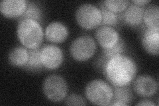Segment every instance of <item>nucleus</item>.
<instances>
[{"mask_svg":"<svg viewBox=\"0 0 159 106\" xmlns=\"http://www.w3.org/2000/svg\"><path fill=\"white\" fill-rule=\"evenodd\" d=\"M103 71L113 86L129 85L137 72L136 62L132 58L119 54L107 60L103 66Z\"/></svg>","mask_w":159,"mask_h":106,"instance_id":"nucleus-1","label":"nucleus"},{"mask_svg":"<svg viewBox=\"0 0 159 106\" xmlns=\"http://www.w3.org/2000/svg\"><path fill=\"white\" fill-rule=\"evenodd\" d=\"M17 33L19 41L27 49L39 48L43 41L44 32L41 25L33 19L19 21Z\"/></svg>","mask_w":159,"mask_h":106,"instance_id":"nucleus-2","label":"nucleus"},{"mask_svg":"<svg viewBox=\"0 0 159 106\" xmlns=\"http://www.w3.org/2000/svg\"><path fill=\"white\" fill-rule=\"evenodd\" d=\"M86 98L94 105H109L113 97V88L102 80L96 79L89 82L85 88Z\"/></svg>","mask_w":159,"mask_h":106,"instance_id":"nucleus-3","label":"nucleus"},{"mask_svg":"<svg viewBox=\"0 0 159 106\" xmlns=\"http://www.w3.org/2000/svg\"><path fill=\"white\" fill-rule=\"evenodd\" d=\"M43 93L52 102H60L66 97L67 82L61 76L53 74L47 77L43 85Z\"/></svg>","mask_w":159,"mask_h":106,"instance_id":"nucleus-4","label":"nucleus"},{"mask_svg":"<svg viewBox=\"0 0 159 106\" xmlns=\"http://www.w3.org/2000/svg\"><path fill=\"white\" fill-rule=\"evenodd\" d=\"M78 24L85 29H93L102 24V16L100 9L91 3H84L76 12Z\"/></svg>","mask_w":159,"mask_h":106,"instance_id":"nucleus-5","label":"nucleus"},{"mask_svg":"<svg viewBox=\"0 0 159 106\" xmlns=\"http://www.w3.org/2000/svg\"><path fill=\"white\" fill-rule=\"evenodd\" d=\"M97 49L96 43L89 35H83L72 41L70 52L72 58L79 62H84L90 59Z\"/></svg>","mask_w":159,"mask_h":106,"instance_id":"nucleus-6","label":"nucleus"},{"mask_svg":"<svg viewBox=\"0 0 159 106\" xmlns=\"http://www.w3.org/2000/svg\"><path fill=\"white\" fill-rule=\"evenodd\" d=\"M41 59L44 68L48 70L57 69L62 64L63 52L57 45H44L41 48Z\"/></svg>","mask_w":159,"mask_h":106,"instance_id":"nucleus-7","label":"nucleus"},{"mask_svg":"<svg viewBox=\"0 0 159 106\" xmlns=\"http://www.w3.org/2000/svg\"><path fill=\"white\" fill-rule=\"evenodd\" d=\"M133 90L139 96L151 98L157 92L158 83L149 76H140L133 82Z\"/></svg>","mask_w":159,"mask_h":106,"instance_id":"nucleus-8","label":"nucleus"},{"mask_svg":"<svg viewBox=\"0 0 159 106\" xmlns=\"http://www.w3.org/2000/svg\"><path fill=\"white\" fill-rule=\"evenodd\" d=\"M95 36L98 43L103 49L114 47L121 39L117 30L109 26L99 27L95 33Z\"/></svg>","mask_w":159,"mask_h":106,"instance_id":"nucleus-9","label":"nucleus"},{"mask_svg":"<svg viewBox=\"0 0 159 106\" xmlns=\"http://www.w3.org/2000/svg\"><path fill=\"white\" fill-rule=\"evenodd\" d=\"M27 5L25 0H3L0 2V11L6 17H20L25 11Z\"/></svg>","mask_w":159,"mask_h":106,"instance_id":"nucleus-10","label":"nucleus"},{"mask_svg":"<svg viewBox=\"0 0 159 106\" xmlns=\"http://www.w3.org/2000/svg\"><path fill=\"white\" fill-rule=\"evenodd\" d=\"M44 35L48 41L53 43H61L67 39L68 30L65 25L61 22L54 21L48 25Z\"/></svg>","mask_w":159,"mask_h":106,"instance_id":"nucleus-11","label":"nucleus"},{"mask_svg":"<svg viewBox=\"0 0 159 106\" xmlns=\"http://www.w3.org/2000/svg\"><path fill=\"white\" fill-rule=\"evenodd\" d=\"M142 44L148 54L157 56L159 53V29L147 28L142 37Z\"/></svg>","mask_w":159,"mask_h":106,"instance_id":"nucleus-12","label":"nucleus"},{"mask_svg":"<svg viewBox=\"0 0 159 106\" xmlns=\"http://www.w3.org/2000/svg\"><path fill=\"white\" fill-rule=\"evenodd\" d=\"M145 8L143 6L132 4L129 6L122 15L123 21L131 27H136L143 21V15Z\"/></svg>","mask_w":159,"mask_h":106,"instance_id":"nucleus-13","label":"nucleus"},{"mask_svg":"<svg viewBox=\"0 0 159 106\" xmlns=\"http://www.w3.org/2000/svg\"><path fill=\"white\" fill-rule=\"evenodd\" d=\"M113 97L109 105L125 106L130 104L133 95L129 85L123 86H113Z\"/></svg>","mask_w":159,"mask_h":106,"instance_id":"nucleus-14","label":"nucleus"},{"mask_svg":"<svg viewBox=\"0 0 159 106\" xmlns=\"http://www.w3.org/2000/svg\"><path fill=\"white\" fill-rule=\"evenodd\" d=\"M28 60V49L23 47L19 46L13 48L8 55L9 62L16 67H24L27 63Z\"/></svg>","mask_w":159,"mask_h":106,"instance_id":"nucleus-15","label":"nucleus"},{"mask_svg":"<svg viewBox=\"0 0 159 106\" xmlns=\"http://www.w3.org/2000/svg\"><path fill=\"white\" fill-rule=\"evenodd\" d=\"M159 7L156 5H151L145 9L143 21L147 28L159 29Z\"/></svg>","mask_w":159,"mask_h":106,"instance_id":"nucleus-16","label":"nucleus"},{"mask_svg":"<svg viewBox=\"0 0 159 106\" xmlns=\"http://www.w3.org/2000/svg\"><path fill=\"white\" fill-rule=\"evenodd\" d=\"M29 60L23 67L29 71H38L44 68L41 59V48L39 47L34 49H28Z\"/></svg>","mask_w":159,"mask_h":106,"instance_id":"nucleus-17","label":"nucleus"},{"mask_svg":"<svg viewBox=\"0 0 159 106\" xmlns=\"http://www.w3.org/2000/svg\"><path fill=\"white\" fill-rule=\"evenodd\" d=\"M125 50V44L123 40L121 39L115 45V46L109 48L103 49V56H102V67L105 64L107 60L113 57L117 56L119 54H123Z\"/></svg>","mask_w":159,"mask_h":106,"instance_id":"nucleus-18","label":"nucleus"},{"mask_svg":"<svg viewBox=\"0 0 159 106\" xmlns=\"http://www.w3.org/2000/svg\"><path fill=\"white\" fill-rule=\"evenodd\" d=\"M25 19L34 20L38 22L41 21L42 11L37 3L31 2H27V5L25 11L22 16L20 17L19 21Z\"/></svg>","mask_w":159,"mask_h":106,"instance_id":"nucleus-19","label":"nucleus"},{"mask_svg":"<svg viewBox=\"0 0 159 106\" xmlns=\"http://www.w3.org/2000/svg\"><path fill=\"white\" fill-rule=\"evenodd\" d=\"M100 11L102 16V26H116L119 21V16L118 13H114L107 9L103 5L100 6Z\"/></svg>","mask_w":159,"mask_h":106,"instance_id":"nucleus-20","label":"nucleus"},{"mask_svg":"<svg viewBox=\"0 0 159 106\" xmlns=\"http://www.w3.org/2000/svg\"><path fill=\"white\" fill-rule=\"evenodd\" d=\"M102 3L109 10L116 13H119L125 11L130 2L127 0H106Z\"/></svg>","mask_w":159,"mask_h":106,"instance_id":"nucleus-21","label":"nucleus"},{"mask_svg":"<svg viewBox=\"0 0 159 106\" xmlns=\"http://www.w3.org/2000/svg\"><path fill=\"white\" fill-rule=\"evenodd\" d=\"M65 104L68 105H86V102L80 95L72 94L67 97Z\"/></svg>","mask_w":159,"mask_h":106,"instance_id":"nucleus-22","label":"nucleus"},{"mask_svg":"<svg viewBox=\"0 0 159 106\" xmlns=\"http://www.w3.org/2000/svg\"><path fill=\"white\" fill-rule=\"evenodd\" d=\"M137 105H141V106H154L156 105V104L152 102V101L151 100H147V99H145V100H142L140 102H139L136 104Z\"/></svg>","mask_w":159,"mask_h":106,"instance_id":"nucleus-23","label":"nucleus"},{"mask_svg":"<svg viewBox=\"0 0 159 106\" xmlns=\"http://www.w3.org/2000/svg\"><path fill=\"white\" fill-rule=\"evenodd\" d=\"M150 2H151L150 0H133V1H132V3L133 4H135L137 6H145V5Z\"/></svg>","mask_w":159,"mask_h":106,"instance_id":"nucleus-24","label":"nucleus"}]
</instances>
